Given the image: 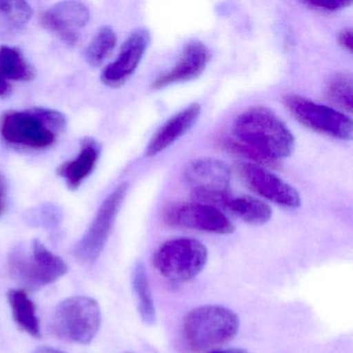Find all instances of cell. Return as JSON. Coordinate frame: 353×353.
<instances>
[{
    "instance_id": "cell-18",
    "label": "cell",
    "mask_w": 353,
    "mask_h": 353,
    "mask_svg": "<svg viewBox=\"0 0 353 353\" xmlns=\"http://www.w3.org/2000/svg\"><path fill=\"white\" fill-rule=\"evenodd\" d=\"M7 296L16 324L32 338H41L40 320L37 315L36 305L26 290L21 288L11 289Z\"/></svg>"
},
{
    "instance_id": "cell-27",
    "label": "cell",
    "mask_w": 353,
    "mask_h": 353,
    "mask_svg": "<svg viewBox=\"0 0 353 353\" xmlns=\"http://www.w3.org/2000/svg\"><path fill=\"white\" fill-rule=\"evenodd\" d=\"M352 30L351 28H346L339 34V43L341 46L350 53L352 52Z\"/></svg>"
},
{
    "instance_id": "cell-5",
    "label": "cell",
    "mask_w": 353,
    "mask_h": 353,
    "mask_svg": "<svg viewBox=\"0 0 353 353\" xmlns=\"http://www.w3.org/2000/svg\"><path fill=\"white\" fill-rule=\"evenodd\" d=\"M102 323L101 307L96 299L84 295L61 301L51 319L55 336L68 342L88 344L94 340Z\"/></svg>"
},
{
    "instance_id": "cell-14",
    "label": "cell",
    "mask_w": 353,
    "mask_h": 353,
    "mask_svg": "<svg viewBox=\"0 0 353 353\" xmlns=\"http://www.w3.org/2000/svg\"><path fill=\"white\" fill-rule=\"evenodd\" d=\"M210 59L212 54L210 49L203 43L191 41L185 45L174 67L159 76L152 82V88L154 90H162L171 84L196 79L205 71Z\"/></svg>"
},
{
    "instance_id": "cell-6",
    "label": "cell",
    "mask_w": 353,
    "mask_h": 353,
    "mask_svg": "<svg viewBox=\"0 0 353 353\" xmlns=\"http://www.w3.org/2000/svg\"><path fill=\"white\" fill-rule=\"evenodd\" d=\"M208 260V248L195 239L179 237L165 241L154 255V268L171 282H188L199 276Z\"/></svg>"
},
{
    "instance_id": "cell-4",
    "label": "cell",
    "mask_w": 353,
    "mask_h": 353,
    "mask_svg": "<svg viewBox=\"0 0 353 353\" xmlns=\"http://www.w3.org/2000/svg\"><path fill=\"white\" fill-rule=\"evenodd\" d=\"M10 274L28 290H39L57 282L68 272L65 260L53 254L39 239L28 248L18 247L9 256Z\"/></svg>"
},
{
    "instance_id": "cell-11",
    "label": "cell",
    "mask_w": 353,
    "mask_h": 353,
    "mask_svg": "<svg viewBox=\"0 0 353 353\" xmlns=\"http://www.w3.org/2000/svg\"><path fill=\"white\" fill-rule=\"evenodd\" d=\"M239 173L248 187L261 197L285 208H297L301 205L299 192L263 167L241 164Z\"/></svg>"
},
{
    "instance_id": "cell-21",
    "label": "cell",
    "mask_w": 353,
    "mask_h": 353,
    "mask_svg": "<svg viewBox=\"0 0 353 353\" xmlns=\"http://www.w3.org/2000/svg\"><path fill=\"white\" fill-rule=\"evenodd\" d=\"M117 37L110 26H104L97 32L84 52L86 63L92 67L102 65L117 46Z\"/></svg>"
},
{
    "instance_id": "cell-3",
    "label": "cell",
    "mask_w": 353,
    "mask_h": 353,
    "mask_svg": "<svg viewBox=\"0 0 353 353\" xmlns=\"http://www.w3.org/2000/svg\"><path fill=\"white\" fill-rule=\"evenodd\" d=\"M239 318L222 305H202L190 311L181 326L183 343L192 353H202L230 342L239 334Z\"/></svg>"
},
{
    "instance_id": "cell-30",
    "label": "cell",
    "mask_w": 353,
    "mask_h": 353,
    "mask_svg": "<svg viewBox=\"0 0 353 353\" xmlns=\"http://www.w3.org/2000/svg\"><path fill=\"white\" fill-rule=\"evenodd\" d=\"M208 353H251L250 351L241 348H227V349H212Z\"/></svg>"
},
{
    "instance_id": "cell-7",
    "label": "cell",
    "mask_w": 353,
    "mask_h": 353,
    "mask_svg": "<svg viewBox=\"0 0 353 353\" xmlns=\"http://www.w3.org/2000/svg\"><path fill=\"white\" fill-rule=\"evenodd\" d=\"M284 104L294 119L313 131L336 139L352 138V119L336 109L295 94L285 97Z\"/></svg>"
},
{
    "instance_id": "cell-23",
    "label": "cell",
    "mask_w": 353,
    "mask_h": 353,
    "mask_svg": "<svg viewBox=\"0 0 353 353\" xmlns=\"http://www.w3.org/2000/svg\"><path fill=\"white\" fill-rule=\"evenodd\" d=\"M326 97L334 106L351 112L353 105L352 78L348 74L332 76L326 83Z\"/></svg>"
},
{
    "instance_id": "cell-9",
    "label": "cell",
    "mask_w": 353,
    "mask_h": 353,
    "mask_svg": "<svg viewBox=\"0 0 353 353\" xmlns=\"http://www.w3.org/2000/svg\"><path fill=\"white\" fill-rule=\"evenodd\" d=\"M163 220L171 228L192 229L214 234H231L234 225L219 208L200 202H177L163 212Z\"/></svg>"
},
{
    "instance_id": "cell-29",
    "label": "cell",
    "mask_w": 353,
    "mask_h": 353,
    "mask_svg": "<svg viewBox=\"0 0 353 353\" xmlns=\"http://www.w3.org/2000/svg\"><path fill=\"white\" fill-rule=\"evenodd\" d=\"M11 85L0 72V99H6L11 94Z\"/></svg>"
},
{
    "instance_id": "cell-22",
    "label": "cell",
    "mask_w": 353,
    "mask_h": 353,
    "mask_svg": "<svg viewBox=\"0 0 353 353\" xmlns=\"http://www.w3.org/2000/svg\"><path fill=\"white\" fill-rule=\"evenodd\" d=\"M32 17V9L26 1L0 0V28L20 30L28 26Z\"/></svg>"
},
{
    "instance_id": "cell-31",
    "label": "cell",
    "mask_w": 353,
    "mask_h": 353,
    "mask_svg": "<svg viewBox=\"0 0 353 353\" xmlns=\"http://www.w3.org/2000/svg\"><path fill=\"white\" fill-rule=\"evenodd\" d=\"M34 353H65L63 351L59 350L54 347L40 346L34 351Z\"/></svg>"
},
{
    "instance_id": "cell-10",
    "label": "cell",
    "mask_w": 353,
    "mask_h": 353,
    "mask_svg": "<svg viewBox=\"0 0 353 353\" xmlns=\"http://www.w3.org/2000/svg\"><path fill=\"white\" fill-rule=\"evenodd\" d=\"M90 19V9L79 1H63L49 8L40 17L41 26L69 46L79 42L82 28Z\"/></svg>"
},
{
    "instance_id": "cell-16",
    "label": "cell",
    "mask_w": 353,
    "mask_h": 353,
    "mask_svg": "<svg viewBox=\"0 0 353 353\" xmlns=\"http://www.w3.org/2000/svg\"><path fill=\"white\" fill-rule=\"evenodd\" d=\"M100 154V143L92 138H85L81 141V148L77 158L63 163L57 168V174L65 179L70 190L75 191L92 174L96 168Z\"/></svg>"
},
{
    "instance_id": "cell-13",
    "label": "cell",
    "mask_w": 353,
    "mask_h": 353,
    "mask_svg": "<svg viewBox=\"0 0 353 353\" xmlns=\"http://www.w3.org/2000/svg\"><path fill=\"white\" fill-rule=\"evenodd\" d=\"M185 179L192 188V198L230 193V169L218 159L200 158L192 161L185 167Z\"/></svg>"
},
{
    "instance_id": "cell-28",
    "label": "cell",
    "mask_w": 353,
    "mask_h": 353,
    "mask_svg": "<svg viewBox=\"0 0 353 353\" xmlns=\"http://www.w3.org/2000/svg\"><path fill=\"white\" fill-rule=\"evenodd\" d=\"M8 185L5 176L0 173V216L5 214L7 210Z\"/></svg>"
},
{
    "instance_id": "cell-2",
    "label": "cell",
    "mask_w": 353,
    "mask_h": 353,
    "mask_svg": "<svg viewBox=\"0 0 353 353\" xmlns=\"http://www.w3.org/2000/svg\"><path fill=\"white\" fill-rule=\"evenodd\" d=\"M67 119L54 109L34 107L24 111H7L0 119V135L12 145L44 150L57 142L65 131Z\"/></svg>"
},
{
    "instance_id": "cell-26",
    "label": "cell",
    "mask_w": 353,
    "mask_h": 353,
    "mask_svg": "<svg viewBox=\"0 0 353 353\" xmlns=\"http://www.w3.org/2000/svg\"><path fill=\"white\" fill-rule=\"evenodd\" d=\"M352 1L347 0H321V1H307L305 6L313 10L322 12H336L349 7Z\"/></svg>"
},
{
    "instance_id": "cell-1",
    "label": "cell",
    "mask_w": 353,
    "mask_h": 353,
    "mask_svg": "<svg viewBox=\"0 0 353 353\" xmlns=\"http://www.w3.org/2000/svg\"><path fill=\"white\" fill-rule=\"evenodd\" d=\"M235 139L255 148L260 154L278 162L294 150V137L285 123L270 109L253 107L235 119Z\"/></svg>"
},
{
    "instance_id": "cell-25",
    "label": "cell",
    "mask_w": 353,
    "mask_h": 353,
    "mask_svg": "<svg viewBox=\"0 0 353 353\" xmlns=\"http://www.w3.org/2000/svg\"><path fill=\"white\" fill-rule=\"evenodd\" d=\"M221 143H222L223 148H226L227 150H230V152L239 154V156L249 158L250 160L254 161V162L258 163V164L265 165V166H276V165H278V162H276V161L266 158L265 156L257 152L255 148L248 145V144L243 143V142L239 141V140L222 139L221 140Z\"/></svg>"
},
{
    "instance_id": "cell-8",
    "label": "cell",
    "mask_w": 353,
    "mask_h": 353,
    "mask_svg": "<svg viewBox=\"0 0 353 353\" xmlns=\"http://www.w3.org/2000/svg\"><path fill=\"white\" fill-rule=\"evenodd\" d=\"M128 188L127 183H121L101 204L88 231L74 248L73 254L78 261L88 264L98 259L108 241Z\"/></svg>"
},
{
    "instance_id": "cell-17",
    "label": "cell",
    "mask_w": 353,
    "mask_h": 353,
    "mask_svg": "<svg viewBox=\"0 0 353 353\" xmlns=\"http://www.w3.org/2000/svg\"><path fill=\"white\" fill-rule=\"evenodd\" d=\"M216 208H221L252 225L266 224L272 219L270 205L251 196H234L231 193L221 196Z\"/></svg>"
},
{
    "instance_id": "cell-15",
    "label": "cell",
    "mask_w": 353,
    "mask_h": 353,
    "mask_svg": "<svg viewBox=\"0 0 353 353\" xmlns=\"http://www.w3.org/2000/svg\"><path fill=\"white\" fill-rule=\"evenodd\" d=\"M200 114L201 106L198 103H193L171 117L152 136L146 148V156H157L172 145L196 125Z\"/></svg>"
},
{
    "instance_id": "cell-19",
    "label": "cell",
    "mask_w": 353,
    "mask_h": 353,
    "mask_svg": "<svg viewBox=\"0 0 353 353\" xmlns=\"http://www.w3.org/2000/svg\"><path fill=\"white\" fill-rule=\"evenodd\" d=\"M0 72L8 81L30 82L36 78L34 67L16 47H0Z\"/></svg>"
},
{
    "instance_id": "cell-20",
    "label": "cell",
    "mask_w": 353,
    "mask_h": 353,
    "mask_svg": "<svg viewBox=\"0 0 353 353\" xmlns=\"http://www.w3.org/2000/svg\"><path fill=\"white\" fill-rule=\"evenodd\" d=\"M132 284L137 299L138 312L144 323L152 325L156 322V307L152 299V289L148 272L142 262H137L132 274Z\"/></svg>"
},
{
    "instance_id": "cell-24",
    "label": "cell",
    "mask_w": 353,
    "mask_h": 353,
    "mask_svg": "<svg viewBox=\"0 0 353 353\" xmlns=\"http://www.w3.org/2000/svg\"><path fill=\"white\" fill-rule=\"evenodd\" d=\"M63 214L61 210L54 205H42L28 212L26 221L28 224L41 228L52 229L59 226Z\"/></svg>"
},
{
    "instance_id": "cell-32",
    "label": "cell",
    "mask_w": 353,
    "mask_h": 353,
    "mask_svg": "<svg viewBox=\"0 0 353 353\" xmlns=\"http://www.w3.org/2000/svg\"><path fill=\"white\" fill-rule=\"evenodd\" d=\"M127 353H130V352H127Z\"/></svg>"
},
{
    "instance_id": "cell-12",
    "label": "cell",
    "mask_w": 353,
    "mask_h": 353,
    "mask_svg": "<svg viewBox=\"0 0 353 353\" xmlns=\"http://www.w3.org/2000/svg\"><path fill=\"white\" fill-rule=\"evenodd\" d=\"M150 44V34L146 28L134 30L123 43L117 59L103 71V83L112 88L123 86L135 73Z\"/></svg>"
}]
</instances>
